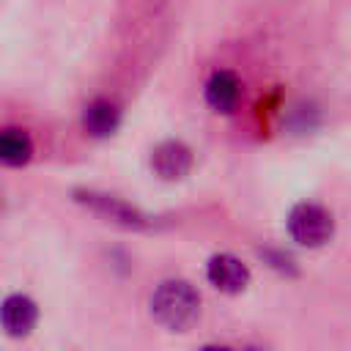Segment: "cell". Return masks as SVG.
Instances as JSON below:
<instances>
[{
	"mask_svg": "<svg viewBox=\"0 0 351 351\" xmlns=\"http://www.w3.org/2000/svg\"><path fill=\"white\" fill-rule=\"evenodd\" d=\"M151 318L167 332H189L200 318V293L186 280H165L148 302Z\"/></svg>",
	"mask_w": 351,
	"mask_h": 351,
	"instance_id": "cell-1",
	"label": "cell"
},
{
	"mask_svg": "<svg viewBox=\"0 0 351 351\" xmlns=\"http://www.w3.org/2000/svg\"><path fill=\"white\" fill-rule=\"evenodd\" d=\"M285 228H288V236L302 244V247H324L332 236H335V217L329 208H324L321 203H313V200H302L296 203L291 211H288V219H285Z\"/></svg>",
	"mask_w": 351,
	"mask_h": 351,
	"instance_id": "cell-2",
	"label": "cell"
},
{
	"mask_svg": "<svg viewBox=\"0 0 351 351\" xmlns=\"http://www.w3.org/2000/svg\"><path fill=\"white\" fill-rule=\"evenodd\" d=\"M250 277L247 263L230 252H217L206 263V280L222 293H241L250 285Z\"/></svg>",
	"mask_w": 351,
	"mask_h": 351,
	"instance_id": "cell-3",
	"label": "cell"
},
{
	"mask_svg": "<svg viewBox=\"0 0 351 351\" xmlns=\"http://www.w3.org/2000/svg\"><path fill=\"white\" fill-rule=\"evenodd\" d=\"M38 324V304L25 293H8L0 302V329L8 337H27Z\"/></svg>",
	"mask_w": 351,
	"mask_h": 351,
	"instance_id": "cell-4",
	"label": "cell"
},
{
	"mask_svg": "<svg viewBox=\"0 0 351 351\" xmlns=\"http://www.w3.org/2000/svg\"><path fill=\"white\" fill-rule=\"evenodd\" d=\"M77 200L85 203L90 211L101 214L104 219L118 222L123 228H145L148 225V217L140 208H134L132 203H126V200H121L115 195H101V192H90L88 189V192H77Z\"/></svg>",
	"mask_w": 351,
	"mask_h": 351,
	"instance_id": "cell-5",
	"label": "cell"
},
{
	"mask_svg": "<svg viewBox=\"0 0 351 351\" xmlns=\"http://www.w3.org/2000/svg\"><path fill=\"white\" fill-rule=\"evenodd\" d=\"M195 165V154L186 143L181 140H165L151 151V167L159 178L165 181H178L184 178Z\"/></svg>",
	"mask_w": 351,
	"mask_h": 351,
	"instance_id": "cell-6",
	"label": "cell"
},
{
	"mask_svg": "<svg viewBox=\"0 0 351 351\" xmlns=\"http://www.w3.org/2000/svg\"><path fill=\"white\" fill-rule=\"evenodd\" d=\"M241 99V82L233 71L228 69H217L208 80H206V101L211 110L217 112H233L236 104Z\"/></svg>",
	"mask_w": 351,
	"mask_h": 351,
	"instance_id": "cell-7",
	"label": "cell"
},
{
	"mask_svg": "<svg viewBox=\"0 0 351 351\" xmlns=\"http://www.w3.org/2000/svg\"><path fill=\"white\" fill-rule=\"evenodd\" d=\"M82 126L90 137H110L121 126V107L112 99H93L82 110Z\"/></svg>",
	"mask_w": 351,
	"mask_h": 351,
	"instance_id": "cell-8",
	"label": "cell"
},
{
	"mask_svg": "<svg viewBox=\"0 0 351 351\" xmlns=\"http://www.w3.org/2000/svg\"><path fill=\"white\" fill-rule=\"evenodd\" d=\"M33 140L25 129H0V162L8 167H19L30 162Z\"/></svg>",
	"mask_w": 351,
	"mask_h": 351,
	"instance_id": "cell-9",
	"label": "cell"
},
{
	"mask_svg": "<svg viewBox=\"0 0 351 351\" xmlns=\"http://www.w3.org/2000/svg\"><path fill=\"white\" fill-rule=\"evenodd\" d=\"M266 255H269V261H271L274 269H280V271H285V274H293V271H296L291 255H285V252H266Z\"/></svg>",
	"mask_w": 351,
	"mask_h": 351,
	"instance_id": "cell-10",
	"label": "cell"
},
{
	"mask_svg": "<svg viewBox=\"0 0 351 351\" xmlns=\"http://www.w3.org/2000/svg\"><path fill=\"white\" fill-rule=\"evenodd\" d=\"M200 351H233L230 346H219V343H211V346H203Z\"/></svg>",
	"mask_w": 351,
	"mask_h": 351,
	"instance_id": "cell-11",
	"label": "cell"
}]
</instances>
